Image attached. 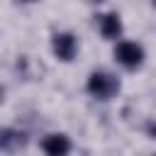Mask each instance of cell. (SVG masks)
Wrapping results in <instances>:
<instances>
[{
	"label": "cell",
	"instance_id": "6da1fadb",
	"mask_svg": "<svg viewBox=\"0 0 156 156\" xmlns=\"http://www.w3.org/2000/svg\"><path fill=\"white\" fill-rule=\"evenodd\" d=\"M117 90H119V80H117L112 73H107V71H95V73H90V78H88V93H90L93 98H98V100H110L112 95H117Z\"/></svg>",
	"mask_w": 156,
	"mask_h": 156
},
{
	"label": "cell",
	"instance_id": "7a4b0ae2",
	"mask_svg": "<svg viewBox=\"0 0 156 156\" xmlns=\"http://www.w3.org/2000/svg\"><path fill=\"white\" fill-rule=\"evenodd\" d=\"M115 58L124 68H139L144 63V49L136 41H119L115 46Z\"/></svg>",
	"mask_w": 156,
	"mask_h": 156
},
{
	"label": "cell",
	"instance_id": "3957f363",
	"mask_svg": "<svg viewBox=\"0 0 156 156\" xmlns=\"http://www.w3.org/2000/svg\"><path fill=\"white\" fill-rule=\"evenodd\" d=\"M51 46H54V54H56L61 61H71V58L78 54V41H76V37H73V34H68V32L54 34Z\"/></svg>",
	"mask_w": 156,
	"mask_h": 156
},
{
	"label": "cell",
	"instance_id": "277c9868",
	"mask_svg": "<svg viewBox=\"0 0 156 156\" xmlns=\"http://www.w3.org/2000/svg\"><path fill=\"white\" fill-rule=\"evenodd\" d=\"M41 149H44L46 156H68V151H71V139H68L66 134H49V136H44Z\"/></svg>",
	"mask_w": 156,
	"mask_h": 156
},
{
	"label": "cell",
	"instance_id": "5b68a950",
	"mask_svg": "<svg viewBox=\"0 0 156 156\" xmlns=\"http://www.w3.org/2000/svg\"><path fill=\"white\" fill-rule=\"evenodd\" d=\"M98 29L105 39H117L122 34V20L117 12H107V15H100L98 17Z\"/></svg>",
	"mask_w": 156,
	"mask_h": 156
},
{
	"label": "cell",
	"instance_id": "8992f818",
	"mask_svg": "<svg viewBox=\"0 0 156 156\" xmlns=\"http://www.w3.org/2000/svg\"><path fill=\"white\" fill-rule=\"evenodd\" d=\"M24 2H34V0H24Z\"/></svg>",
	"mask_w": 156,
	"mask_h": 156
},
{
	"label": "cell",
	"instance_id": "52a82bcc",
	"mask_svg": "<svg viewBox=\"0 0 156 156\" xmlns=\"http://www.w3.org/2000/svg\"><path fill=\"white\" fill-rule=\"evenodd\" d=\"M93 2H100V0H93Z\"/></svg>",
	"mask_w": 156,
	"mask_h": 156
},
{
	"label": "cell",
	"instance_id": "ba28073f",
	"mask_svg": "<svg viewBox=\"0 0 156 156\" xmlns=\"http://www.w3.org/2000/svg\"><path fill=\"white\" fill-rule=\"evenodd\" d=\"M154 5H156V0H154Z\"/></svg>",
	"mask_w": 156,
	"mask_h": 156
},
{
	"label": "cell",
	"instance_id": "9c48e42d",
	"mask_svg": "<svg viewBox=\"0 0 156 156\" xmlns=\"http://www.w3.org/2000/svg\"><path fill=\"white\" fill-rule=\"evenodd\" d=\"M154 156H156V154H154Z\"/></svg>",
	"mask_w": 156,
	"mask_h": 156
}]
</instances>
